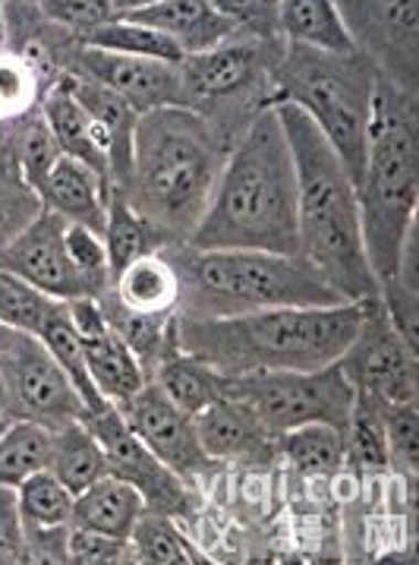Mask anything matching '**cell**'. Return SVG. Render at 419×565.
I'll list each match as a JSON object with an SVG mask.
<instances>
[{
	"instance_id": "5b68a950",
	"label": "cell",
	"mask_w": 419,
	"mask_h": 565,
	"mask_svg": "<svg viewBox=\"0 0 419 565\" xmlns=\"http://www.w3.org/2000/svg\"><path fill=\"white\" fill-rule=\"evenodd\" d=\"M176 275V317L230 319L287 307L347 303L300 256L256 249H196L171 244L161 249Z\"/></svg>"
},
{
	"instance_id": "4316f807",
	"label": "cell",
	"mask_w": 419,
	"mask_h": 565,
	"mask_svg": "<svg viewBox=\"0 0 419 565\" xmlns=\"http://www.w3.org/2000/svg\"><path fill=\"white\" fill-rule=\"evenodd\" d=\"M110 297L132 313H176V275L161 253L130 263L110 285Z\"/></svg>"
},
{
	"instance_id": "603a6c76",
	"label": "cell",
	"mask_w": 419,
	"mask_h": 565,
	"mask_svg": "<svg viewBox=\"0 0 419 565\" xmlns=\"http://www.w3.org/2000/svg\"><path fill=\"white\" fill-rule=\"evenodd\" d=\"M61 159V149L44 124L42 108L20 120L0 124V168L17 174L35 196L42 193L51 168Z\"/></svg>"
},
{
	"instance_id": "ba28073f",
	"label": "cell",
	"mask_w": 419,
	"mask_h": 565,
	"mask_svg": "<svg viewBox=\"0 0 419 565\" xmlns=\"http://www.w3.org/2000/svg\"><path fill=\"white\" fill-rule=\"evenodd\" d=\"M284 45V39L262 42L234 35L212 51L183 57L180 79L186 108L202 114L234 146L246 127L271 108V73Z\"/></svg>"
},
{
	"instance_id": "1f68e13d",
	"label": "cell",
	"mask_w": 419,
	"mask_h": 565,
	"mask_svg": "<svg viewBox=\"0 0 419 565\" xmlns=\"http://www.w3.org/2000/svg\"><path fill=\"white\" fill-rule=\"evenodd\" d=\"M39 339H42L44 348L51 351V358L61 363V370L69 376L73 388L83 395V402H86L88 407V417H92L95 411H101V407L110 405V402L101 398V392L95 388V383H92L86 354H83V344H79V335H76V329H73V319H69V307H66V303H61L57 313L44 322Z\"/></svg>"
},
{
	"instance_id": "8d00e7d4",
	"label": "cell",
	"mask_w": 419,
	"mask_h": 565,
	"mask_svg": "<svg viewBox=\"0 0 419 565\" xmlns=\"http://www.w3.org/2000/svg\"><path fill=\"white\" fill-rule=\"evenodd\" d=\"M64 300L42 295L39 288L25 285L22 278L0 269V326H10L17 332L35 335L44 329V322L57 313Z\"/></svg>"
},
{
	"instance_id": "ffe728a7",
	"label": "cell",
	"mask_w": 419,
	"mask_h": 565,
	"mask_svg": "<svg viewBox=\"0 0 419 565\" xmlns=\"http://www.w3.org/2000/svg\"><path fill=\"white\" fill-rule=\"evenodd\" d=\"M110 186L105 178H98L92 168L79 161L61 156L57 164L51 168L47 181H44L39 203L47 212L61 215L66 225L92 227L95 234L105 231V215H108Z\"/></svg>"
},
{
	"instance_id": "d4e9b609",
	"label": "cell",
	"mask_w": 419,
	"mask_h": 565,
	"mask_svg": "<svg viewBox=\"0 0 419 565\" xmlns=\"http://www.w3.org/2000/svg\"><path fill=\"white\" fill-rule=\"evenodd\" d=\"M149 380L186 417H196L202 407H208L212 402L221 398L218 373L212 366H205L202 361H196V358H190L186 351H180L174 339H171V344L164 348V354L152 366Z\"/></svg>"
},
{
	"instance_id": "c3c4849f",
	"label": "cell",
	"mask_w": 419,
	"mask_h": 565,
	"mask_svg": "<svg viewBox=\"0 0 419 565\" xmlns=\"http://www.w3.org/2000/svg\"><path fill=\"white\" fill-rule=\"evenodd\" d=\"M22 332H17V329H10V326H0V361L13 351V344H17V339H20Z\"/></svg>"
},
{
	"instance_id": "5bb4252c",
	"label": "cell",
	"mask_w": 419,
	"mask_h": 565,
	"mask_svg": "<svg viewBox=\"0 0 419 565\" xmlns=\"http://www.w3.org/2000/svg\"><path fill=\"white\" fill-rule=\"evenodd\" d=\"M64 73L83 76L88 83L114 92L123 98L132 111L149 114L158 108H186L180 67L142 57H123L98 47H86L83 42L69 51Z\"/></svg>"
},
{
	"instance_id": "d6986e66",
	"label": "cell",
	"mask_w": 419,
	"mask_h": 565,
	"mask_svg": "<svg viewBox=\"0 0 419 565\" xmlns=\"http://www.w3.org/2000/svg\"><path fill=\"white\" fill-rule=\"evenodd\" d=\"M202 452L212 461H265L278 452V439L240 402L221 395L193 417Z\"/></svg>"
},
{
	"instance_id": "44dd1931",
	"label": "cell",
	"mask_w": 419,
	"mask_h": 565,
	"mask_svg": "<svg viewBox=\"0 0 419 565\" xmlns=\"http://www.w3.org/2000/svg\"><path fill=\"white\" fill-rule=\"evenodd\" d=\"M42 117L51 136H54V142H57V149H61V156L86 164L98 178L110 183L108 139L101 134V127L92 120V114L73 98V92L66 89L61 79L44 95Z\"/></svg>"
},
{
	"instance_id": "4fadbf2b",
	"label": "cell",
	"mask_w": 419,
	"mask_h": 565,
	"mask_svg": "<svg viewBox=\"0 0 419 565\" xmlns=\"http://www.w3.org/2000/svg\"><path fill=\"white\" fill-rule=\"evenodd\" d=\"M86 427L95 433V439L105 449L108 475L130 483L142 497L149 512L176 519L193 509V493L186 490L190 483L174 475L158 455L146 449V443L127 427V420L120 417L117 407L108 405L95 411L92 417H86Z\"/></svg>"
},
{
	"instance_id": "8992f818",
	"label": "cell",
	"mask_w": 419,
	"mask_h": 565,
	"mask_svg": "<svg viewBox=\"0 0 419 565\" xmlns=\"http://www.w3.org/2000/svg\"><path fill=\"white\" fill-rule=\"evenodd\" d=\"M419 120L417 98L378 79L366 164L356 183L363 247L378 285L395 278L404 237L417 227Z\"/></svg>"
},
{
	"instance_id": "7bdbcfd3",
	"label": "cell",
	"mask_w": 419,
	"mask_h": 565,
	"mask_svg": "<svg viewBox=\"0 0 419 565\" xmlns=\"http://www.w3.org/2000/svg\"><path fill=\"white\" fill-rule=\"evenodd\" d=\"M39 212H42L39 196L17 174L0 168V249L7 247Z\"/></svg>"
},
{
	"instance_id": "7c38bea8",
	"label": "cell",
	"mask_w": 419,
	"mask_h": 565,
	"mask_svg": "<svg viewBox=\"0 0 419 565\" xmlns=\"http://www.w3.org/2000/svg\"><path fill=\"white\" fill-rule=\"evenodd\" d=\"M417 351H410L397 335L382 300H363L359 329L341 354V370L351 380L356 395H369L378 402L407 405L417 402Z\"/></svg>"
},
{
	"instance_id": "f6af8a7d",
	"label": "cell",
	"mask_w": 419,
	"mask_h": 565,
	"mask_svg": "<svg viewBox=\"0 0 419 565\" xmlns=\"http://www.w3.org/2000/svg\"><path fill=\"white\" fill-rule=\"evenodd\" d=\"M69 563H132L130 541H117L108 534L69 524Z\"/></svg>"
},
{
	"instance_id": "9c48e42d",
	"label": "cell",
	"mask_w": 419,
	"mask_h": 565,
	"mask_svg": "<svg viewBox=\"0 0 419 565\" xmlns=\"http://www.w3.org/2000/svg\"><path fill=\"white\" fill-rule=\"evenodd\" d=\"M221 395L249 407L275 439L307 424H329L334 430L347 433L356 402L351 380L337 361L319 370L221 376Z\"/></svg>"
},
{
	"instance_id": "74e56055",
	"label": "cell",
	"mask_w": 419,
	"mask_h": 565,
	"mask_svg": "<svg viewBox=\"0 0 419 565\" xmlns=\"http://www.w3.org/2000/svg\"><path fill=\"white\" fill-rule=\"evenodd\" d=\"M73 499L76 497L47 468L29 475L17 487L22 521L25 524H39V527L69 524V519H73Z\"/></svg>"
},
{
	"instance_id": "cb8c5ba5",
	"label": "cell",
	"mask_w": 419,
	"mask_h": 565,
	"mask_svg": "<svg viewBox=\"0 0 419 565\" xmlns=\"http://www.w3.org/2000/svg\"><path fill=\"white\" fill-rule=\"evenodd\" d=\"M142 512H146V502L130 483L105 475L101 480H95L92 487H86L83 493H76L69 524L108 534V537H117V541H130L132 527H136Z\"/></svg>"
},
{
	"instance_id": "bcb514c9",
	"label": "cell",
	"mask_w": 419,
	"mask_h": 565,
	"mask_svg": "<svg viewBox=\"0 0 419 565\" xmlns=\"http://www.w3.org/2000/svg\"><path fill=\"white\" fill-rule=\"evenodd\" d=\"M0 563H25V521L17 487H0Z\"/></svg>"
},
{
	"instance_id": "ee69618b",
	"label": "cell",
	"mask_w": 419,
	"mask_h": 565,
	"mask_svg": "<svg viewBox=\"0 0 419 565\" xmlns=\"http://www.w3.org/2000/svg\"><path fill=\"white\" fill-rule=\"evenodd\" d=\"M378 300L404 344L419 354V288L404 285L400 278H388L378 285Z\"/></svg>"
},
{
	"instance_id": "d590c367",
	"label": "cell",
	"mask_w": 419,
	"mask_h": 565,
	"mask_svg": "<svg viewBox=\"0 0 419 565\" xmlns=\"http://www.w3.org/2000/svg\"><path fill=\"white\" fill-rule=\"evenodd\" d=\"M344 446H347V458L353 465H359L366 471L391 468L388 443H385V430H382V402L378 398L356 395L351 424H347V433H344Z\"/></svg>"
},
{
	"instance_id": "ac0fdd59",
	"label": "cell",
	"mask_w": 419,
	"mask_h": 565,
	"mask_svg": "<svg viewBox=\"0 0 419 565\" xmlns=\"http://www.w3.org/2000/svg\"><path fill=\"white\" fill-rule=\"evenodd\" d=\"M130 23L149 25L154 32L168 35L186 57L212 51L221 42L240 35L237 23L221 13L218 3L212 0H154V3H139L123 17Z\"/></svg>"
},
{
	"instance_id": "484cf974",
	"label": "cell",
	"mask_w": 419,
	"mask_h": 565,
	"mask_svg": "<svg viewBox=\"0 0 419 565\" xmlns=\"http://www.w3.org/2000/svg\"><path fill=\"white\" fill-rule=\"evenodd\" d=\"M278 29L287 45L322 51V54H356L351 35L341 23L337 3L331 0H284L278 3Z\"/></svg>"
},
{
	"instance_id": "7dc6e473",
	"label": "cell",
	"mask_w": 419,
	"mask_h": 565,
	"mask_svg": "<svg viewBox=\"0 0 419 565\" xmlns=\"http://www.w3.org/2000/svg\"><path fill=\"white\" fill-rule=\"evenodd\" d=\"M69 524H25V563H69Z\"/></svg>"
},
{
	"instance_id": "30bf717a",
	"label": "cell",
	"mask_w": 419,
	"mask_h": 565,
	"mask_svg": "<svg viewBox=\"0 0 419 565\" xmlns=\"http://www.w3.org/2000/svg\"><path fill=\"white\" fill-rule=\"evenodd\" d=\"M337 13L351 35L353 51L375 70V76L417 98L419 3L347 0L337 3Z\"/></svg>"
},
{
	"instance_id": "f1b7e54d",
	"label": "cell",
	"mask_w": 419,
	"mask_h": 565,
	"mask_svg": "<svg viewBox=\"0 0 419 565\" xmlns=\"http://www.w3.org/2000/svg\"><path fill=\"white\" fill-rule=\"evenodd\" d=\"M101 241H105V249H108L110 285H114V278L127 269L130 263L149 256V253H161L164 247H171L146 218H139V215L132 212L130 205H127V200H123L117 190H110Z\"/></svg>"
},
{
	"instance_id": "d6a6232c",
	"label": "cell",
	"mask_w": 419,
	"mask_h": 565,
	"mask_svg": "<svg viewBox=\"0 0 419 565\" xmlns=\"http://www.w3.org/2000/svg\"><path fill=\"white\" fill-rule=\"evenodd\" d=\"M132 563H208L205 553H198L193 541L183 537L171 515L161 512H142L130 534Z\"/></svg>"
},
{
	"instance_id": "3957f363",
	"label": "cell",
	"mask_w": 419,
	"mask_h": 565,
	"mask_svg": "<svg viewBox=\"0 0 419 565\" xmlns=\"http://www.w3.org/2000/svg\"><path fill=\"white\" fill-rule=\"evenodd\" d=\"M275 111L297 168L300 259H307L341 300H373L378 278L363 247L356 183L307 114L293 105H275Z\"/></svg>"
},
{
	"instance_id": "ab89813d",
	"label": "cell",
	"mask_w": 419,
	"mask_h": 565,
	"mask_svg": "<svg viewBox=\"0 0 419 565\" xmlns=\"http://www.w3.org/2000/svg\"><path fill=\"white\" fill-rule=\"evenodd\" d=\"M132 7H139V0H44L39 3L44 17L66 29L73 39H83L98 25L123 20Z\"/></svg>"
},
{
	"instance_id": "b9f144b4",
	"label": "cell",
	"mask_w": 419,
	"mask_h": 565,
	"mask_svg": "<svg viewBox=\"0 0 419 565\" xmlns=\"http://www.w3.org/2000/svg\"><path fill=\"white\" fill-rule=\"evenodd\" d=\"M382 430L388 443V458L404 475L419 471V411L417 402L407 405H391L382 402Z\"/></svg>"
},
{
	"instance_id": "f35d334b",
	"label": "cell",
	"mask_w": 419,
	"mask_h": 565,
	"mask_svg": "<svg viewBox=\"0 0 419 565\" xmlns=\"http://www.w3.org/2000/svg\"><path fill=\"white\" fill-rule=\"evenodd\" d=\"M44 95L47 92L32 64L17 51L3 47L0 51V124H10L25 114L39 111Z\"/></svg>"
},
{
	"instance_id": "e0dca14e",
	"label": "cell",
	"mask_w": 419,
	"mask_h": 565,
	"mask_svg": "<svg viewBox=\"0 0 419 565\" xmlns=\"http://www.w3.org/2000/svg\"><path fill=\"white\" fill-rule=\"evenodd\" d=\"M69 319L79 335L83 354H86L92 383L110 405L127 402L142 385L149 383L142 363L136 361L123 339L110 329L108 317L101 313L98 300H69Z\"/></svg>"
},
{
	"instance_id": "52a82bcc",
	"label": "cell",
	"mask_w": 419,
	"mask_h": 565,
	"mask_svg": "<svg viewBox=\"0 0 419 565\" xmlns=\"http://www.w3.org/2000/svg\"><path fill=\"white\" fill-rule=\"evenodd\" d=\"M375 70L359 54H322L284 45L271 73V108L293 105L325 136L334 156L359 183L373 124Z\"/></svg>"
},
{
	"instance_id": "277c9868",
	"label": "cell",
	"mask_w": 419,
	"mask_h": 565,
	"mask_svg": "<svg viewBox=\"0 0 419 565\" xmlns=\"http://www.w3.org/2000/svg\"><path fill=\"white\" fill-rule=\"evenodd\" d=\"M363 300L337 307H287L230 319H174L180 351L218 376L319 370L341 361L359 329Z\"/></svg>"
},
{
	"instance_id": "4dcf8cb0",
	"label": "cell",
	"mask_w": 419,
	"mask_h": 565,
	"mask_svg": "<svg viewBox=\"0 0 419 565\" xmlns=\"http://www.w3.org/2000/svg\"><path fill=\"white\" fill-rule=\"evenodd\" d=\"M278 452L284 455L300 475L309 477L334 475L347 461L344 433L334 430L329 424H307V427L281 433L278 436Z\"/></svg>"
},
{
	"instance_id": "60d3db41",
	"label": "cell",
	"mask_w": 419,
	"mask_h": 565,
	"mask_svg": "<svg viewBox=\"0 0 419 565\" xmlns=\"http://www.w3.org/2000/svg\"><path fill=\"white\" fill-rule=\"evenodd\" d=\"M66 253H69V263H73L76 275L83 278L88 297L98 300L101 295H108L110 266L101 234H95L92 227L66 225Z\"/></svg>"
},
{
	"instance_id": "7a4b0ae2",
	"label": "cell",
	"mask_w": 419,
	"mask_h": 565,
	"mask_svg": "<svg viewBox=\"0 0 419 565\" xmlns=\"http://www.w3.org/2000/svg\"><path fill=\"white\" fill-rule=\"evenodd\" d=\"M230 149L234 146L202 114L158 108L139 117L130 174L114 190L168 244H186L215 193Z\"/></svg>"
},
{
	"instance_id": "6da1fadb",
	"label": "cell",
	"mask_w": 419,
	"mask_h": 565,
	"mask_svg": "<svg viewBox=\"0 0 419 565\" xmlns=\"http://www.w3.org/2000/svg\"><path fill=\"white\" fill-rule=\"evenodd\" d=\"M196 249L300 256L297 168L278 111H262L234 142L215 193L186 241Z\"/></svg>"
},
{
	"instance_id": "f907efd6",
	"label": "cell",
	"mask_w": 419,
	"mask_h": 565,
	"mask_svg": "<svg viewBox=\"0 0 419 565\" xmlns=\"http://www.w3.org/2000/svg\"><path fill=\"white\" fill-rule=\"evenodd\" d=\"M0 417H7V398H3V385H0Z\"/></svg>"
},
{
	"instance_id": "f546056e",
	"label": "cell",
	"mask_w": 419,
	"mask_h": 565,
	"mask_svg": "<svg viewBox=\"0 0 419 565\" xmlns=\"http://www.w3.org/2000/svg\"><path fill=\"white\" fill-rule=\"evenodd\" d=\"M98 307L108 317L110 329L123 339V344L136 354V361L142 363V370L149 376L158 358L164 354V348L174 339L176 313H132L127 307H120L110 297V291L98 297Z\"/></svg>"
},
{
	"instance_id": "836d02e7",
	"label": "cell",
	"mask_w": 419,
	"mask_h": 565,
	"mask_svg": "<svg viewBox=\"0 0 419 565\" xmlns=\"http://www.w3.org/2000/svg\"><path fill=\"white\" fill-rule=\"evenodd\" d=\"M86 47L110 51V54H123V57H142V61H161V64H183V51L161 32H154L149 25L130 23V20H117V23L98 25L88 35L79 39Z\"/></svg>"
},
{
	"instance_id": "7402d4cb",
	"label": "cell",
	"mask_w": 419,
	"mask_h": 565,
	"mask_svg": "<svg viewBox=\"0 0 419 565\" xmlns=\"http://www.w3.org/2000/svg\"><path fill=\"white\" fill-rule=\"evenodd\" d=\"M66 89L73 92V98L92 114V120L101 127V134L108 139L110 149V186H120L130 174L132 161V136H136V124L142 114L132 111L123 98H117L114 92L101 89L95 83H88L83 76H61Z\"/></svg>"
},
{
	"instance_id": "2e32d148",
	"label": "cell",
	"mask_w": 419,
	"mask_h": 565,
	"mask_svg": "<svg viewBox=\"0 0 419 565\" xmlns=\"http://www.w3.org/2000/svg\"><path fill=\"white\" fill-rule=\"evenodd\" d=\"M114 407L120 411L127 427L146 443V449L158 455L186 483H193L196 477L208 475L215 468V461L198 446L193 417L176 411L152 380L142 385L136 395H130L127 402Z\"/></svg>"
},
{
	"instance_id": "83f0119b",
	"label": "cell",
	"mask_w": 419,
	"mask_h": 565,
	"mask_svg": "<svg viewBox=\"0 0 419 565\" xmlns=\"http://www.w3.org/2000/svg\"><path fill=\"white\" fill-rule=\"evenodd\" d=\"M47 471L57 477L73 497L108 475L105 449L95 439V433L86 427V420H76V424H66L61 430H51Z\"/></svg>"
},
{
	"instance_id": "9a60e30c",
	"label": "cell",
	"mask_w": 419,
	"mask_h": 565,
	"mask_svg": "<svg viewBox=\"0 0 419 565\" xmlns=\"http://www.w3.org/2000/svg\"><path fill=\"white\" fill-rule=\"evenodd\" d=\"M0 269L64 303L88 297L83 278L76 275L66 253V222L47 209H42L7 247L0 249Z\"/></svg>"
},
{
	"instance_id": "8fae6325",
	"label": "cell",
	"mask_w": 419,
	"mask_h": 565,
	"mask_svg": "<svg viewBox=\"0 0 419 565\" xmlns=\"http://www.w3.org/2000/svg\"><path fill=\"white\" fill-rule=\"evenodd\" d=\"M0 385L10 420H29L47 430H61L88 417L83 395L73 388L61 363L35 335L22 332L13 351L0 361Z\"/></svg>"
},
{
	"instance_id": "816d5d0a",
	"label": "cell",
	"mask_w": 419,
	"mask_h": 565,
	"mask_svg": "<svg viewBox=\"0 0 419 565\" xmlns=\"http://www.w3.org/2000/svg\"><path fill=\"white\" fill-rule=\"evenodd\" d=\"M10 424V417H0V433H3V427Z\"/></svg>"
},
{
	"instance_id": "e575fe53",
	"label": "cell",
	"mask_w": 419,
	"mask_h": 565,
	"mask_svg": "<svg viewBox=\"0 0 419 565\" xmlns=\"http://www.w3.org/2000/svg\"><path fill=\"white\" fill-rule=\"evenodd\" d=\"M47 458L51 430L29 420H10L0 433V487H20L25 477L47 468Z\"/></svg>"
},
{
	"instance_id": "681fc988",
	"label": "cell",
	"mask_w": 419,
	"mask_h": 565,
	"mask_svg": "<svg viewBox=\"0 0 419 565\" xmlns=\"http://www.w3.org/2000/svg\"><path fill=\"white\" fill-rule=\"evenodd\" d=\"M7 47V17H3V3H0V51Z\"/></svg>"
}]
</instances>
